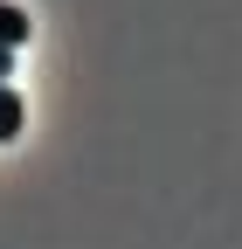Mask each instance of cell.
<instances>
[{
  "instance_id": "1",
  "label": "cell",
  "mask_w": 242,
  "mask_h": 249,
  "mask_svg": "<svg viewBox=\"0 0 242 249\" xmlns=\"http://www.w3.org/2000/svg\"><path fill=\"white\" fill-rule=\"evenodd\" d=\"M21 42H28V14L14 0H0V49H21Z\"/></svg>"
},
{
  "instance_id": "2",
  "label": "cell",
  "mask_w": 242,
  "mask_h": 249,
  "mask_svg": "<svg viewBox=\"0 0 242 249\" xmlns=\"http://www.w3.org/2000/svg\"><path fill=\"white\" fill-rule=\"evenodd\" d=\"M21 118H28V111H21V97L0 83V145H7V139H21Z\"/></svg>"
},
{
  "instance_id": "3",
  "label": "cell",
  "mask_w": 242,
  "mask_h": 249,
  "mask_svg": "<svg viewBox=\"0 0 242 249\" xmlns=\"http://www.w3.org/2000/svg\"><path fill=\"white\" fill-rule=\"evenodd\" d=\"M7 70H14V49H0V83H7Z\"/></svg>"
}]
</instances>
